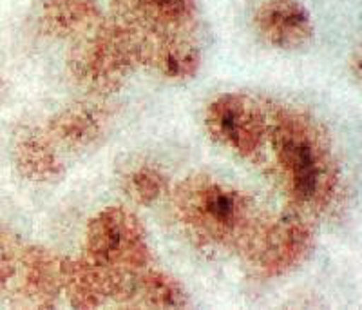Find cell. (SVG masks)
<instances>
[{
	"label": "cell",
	"instance_id": "1",
	"mask_svg": "<svg viewBox=\"0 0 362 310\" xmlns=\"http://www.w3.org/2000/svg\"><path fill=\"white\" fill-rule=\"evenodd\" d=\"M268 156L292 207L321 214L337 203L342 174L325 124L297 103L270 102Z\"/></svg>",
	"mask_w": 362,
	"mask_h": 310
},
{
	"label": "cell",
	"instance_id": "2",
	"mask_svg": "<svg viewBox=\"0 0 362 310\" xmlns=\"http://www.w3.org/2000/svg\"><path fill=\"white\" fill-rule=\"evenodd\" d=\"M187 240L210 256H245L270 212L257 198L209 173H192L170 196Z\"/></svg>",
	"mask_w": 362,
	"mask_h": 310
},
{
	"label": "cell",
	"instance_id": "3",
	"mask_svg": "<svg viewBox=\"0 0 362 310\" xmlns=\"http://www.w3.org/2000/svg\"><path fill=\"white\" fill-rule=\"evenodd\" d=\"M145 66V31L136 21L112 9L71 40L67 69L76 86L90 95L109 96Z\"/></svg>",
	"mask_w": 362,
	"mask_h": 310
},
{
	"label": "cell",
	"instance_id": "4",
	"mask_svg": "<svg viewBox=\"0 0 362 310\" xmlns=\"http://www.w3.org/2000/svg\"><path fill=\"white\" fill-rule=\"evenodd\" d=\"M2 292H15L37 309H53L64 296V258L42 245H29L2 231Z\"/></svg>",
	"mask_w": 362,
	"mask_h": 310
},
{
	"label": "cell",
	"instance_id": "5",
	"mask_svg": "<svg viewBox=\"0 0 362 310\" xmlns=\"http://www.w3.org/2000/svg\"><path fill=\"white\" fill-rule=\"evenodd\" d=\"M203 125L223 149L245 160H261L267 154L270 134L268 102L248 93H221L206 103Z\"/></svg>",
	"mask_w": 362,
	"mask_h": 310
},
{
	"label": "cell",
	"instance_id": "6",
	"mask_svg": "<svg viewBox=\"0 0 362 310\" xmlns=\"http://www.w3.org/2000/svg\"><path fill=\"white\" fill-rule=\"evenodd\" d=\"M315 247L312 214L290 205L279 214H268L245 253V263L264 280L293 272Z\"/></svg>",
	"mask_w": 362,
	"mask_h": 310
},
{
	"label": "cell",
	"instance_id": "7",
	"mask_svg": "<svg viewBox=\"0 0 362 310\" xmlns=\"http://www.w3.org/2000/svg\"><path fill=\"white\" fill-rule=\"evenodd\" d=\"M82 254L124 274L153 263L145 227L140 218L124 205L103 207L87 222Z\"/></svg>",
	"mask_w": 362,
	"mask_h": 310
},
{
	"label": "cell",
	"instance_id": "8",
	"mask_svg": "<svg viewBox=\"0 0 362 310\" xmlns=\"http://www.w3.org/2000/svg\"><path fill=\"white\" fill-rule=\"evenodd\" d=\"M252 22L264 46L277 51H299L315 37L312 13L300 0H264Z\"/></svg>",
	"mask_w": 362,
	"mask_h": 310
},
{
	"label": "cell",
	"instance_id": "9",
	"mask_svg": "<svg viewBox=\"0 0 362 310\" xmlns=\"http://www.w3.org/2000/svg\"><path fill=\"white\" fill-rule=\"evenodd\" d=\"M111 109L100 100L73 102L54 113L47 122V132L58 147L71 153L96 149L109 137Z\"/></svg>",
	"mask_w": 362,
	"mask_h": 310
},
{
	"label": "cell",
	"instance_id": "10",
	"mask_svg": "<svg viewBox=\"0 0 362 310\" xmlns=\"http://www.w3.org/2000/svg\"><path fill=\"white\" fill-rule=\"evenodd\" d=\"M127 276L83 254L80 258H64V296L74 309H98L118 303Z\"/></svg>",
	"mask_w": 362,
	"mask_h": 310
},
{
	"label": "cell",
	"instance_id": "11",
	"mask_svg": "<svg viewBox=\"0 0 362 310\" xmlns=\"http://www.w3.org/2000/svg\"><path fill=\"white\" fill-rule=\"evenodd\" d=\"M9 154L18 176L35 185H51L60 182L66 174L57 142L47 129L21 125L13 132Z\"/></svg>",
	"mask_w": 362,
	"mask_h": 310
},
{
	"label": "cell",
	"instance_id": "12",
	"mask_svg": "<svg viewBox=\"0 0 362 310\" xmlns=\"http://www.w3.org/2000/svg\"><path fill=\"white\" fill-rule=\"evenodd\" d=\"M202 47L192 31L153 33L145 31V66L173 82L192 80L202 69Z\"/></svg>",
	"mask_w": 362,
	"mask_h": 310
},
{
	"label": "cell",
	"instance_id": "13",
	"mask_svg": "<svg viewBox=\"0 0 362 310\" xmlns=\"http://www.w3.org/2000/svg\"><path fill=\"white\" fill-rule=\"evenodd\" d=\"M118 305L131 309H187L190 299L176 277L148 265L129 274Z\"/></svg>",
	"mask_w": 362,
	"mask_h": 310
},
{
	"label": "cell",
	"instance_id": "14",
	"mask_svg": "<svg viewBox=\"0 0 362 310\" xmlns=\"http://www.w3.org/2000/svg\"><path fill=\"white\" fill-rule=\"evenodd\" d=\"M100 18L96 0H40L35 9L38 33L51 40H73Z\"/></svg>",
	"mask_w": 362,
	"mask_h": 310
},
{
	"label": "cell",
	"instance_id": "15",
	"mask_svg": "<svg viewBox=\"0 0 362 310\" xmlns=\"http://www.w3.org/2000/svg\"><path fill=\"white\" fill-rule=\"evenodd\" d=\"M112 9L153 33L194 31L198 21V0H115Z\"/></svg>",
	"mask_w": 362,
	"mask_h": 310
},
{
	"label": "cell",
	"instance_id": "16",
	"mask_svg": "<svg viewBox=\"0 0 362 310\" xmlns=\"http://www.w3.org/2000/svg\"><path fill=\"white\" fill-rule=\"evenodd\" d=\"M119 190L136 207H153L170 193L169 174L158 163L134 158L122 166L118 173Z\"/></svg>",
	"mask_w": 362,
	"mask_h": 310
},
{
	"label": "cell",
	"instance_id": "17",
	"mask_svg": "<svg viewBox=\"0 0 362 310\" xmlns=\"http://www.w3.org/2000/svg\"><path fill=\"white\" fill-rule=\"evenodd\" d=\"M348 67H350V75L362 86V42L351 53L350 60H348Z\"/></svg>",
	"mask_w": 362,
	"mask_h": 310
}]
</instances>
